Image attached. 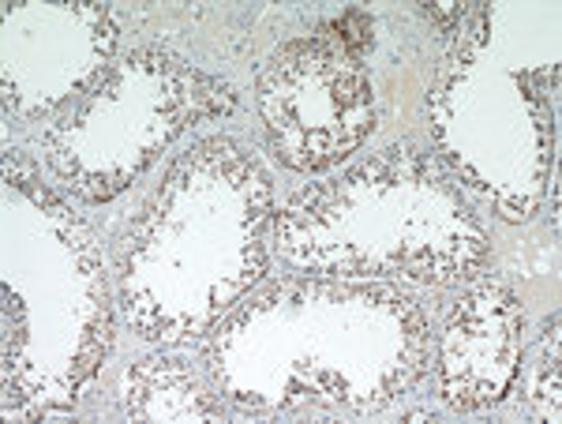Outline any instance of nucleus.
<instances>
[{
    "label": "nucleus",
    "instance_id": "7",
    "mask_svg": "<svg viewBox=\"0 0 562 424\" xmlns=\"http://www.w3.org/2000/svg\"><path fill=\"white\" fill-rule=\"evenodd\" d=\"M543 357L537 368V391L529 394L532 402H540L532 410V417L559 421V312H551L548 327H543Z\"/></svg>",
    "mask_w": 562,
    "mask_h": 424
},
{
    "label": "nucleus",
    "instance_id": "1",
    "mask_svg": "<svg viewBox=\"0 0 562 424\" xmlns=\"http://www.w3.org/2000/svg\"><path fill=\"white\" fill-rule=\"evenodd\" d=\"M274 188L233 135L184 150L121 241V304L132 331L177 346L203 338L267 275Z\"/></svg>",
    "mask_w": 562,
    "mask_h": 424
},
{
    "label": "nucleus",
    "instance_id": "4",
    "mask_svg": "<svg viewBox=\"0 0 562 424\" xmlns=\"http://www.w3.org/2000/svg\"><path fill=\"white\" fill-rule=\"evenodd\" d=\"M256 105L270 155L296 174H323L375 132V83L364 57L326 31L281 42L259 71Z\"/></svg>",
    "mask_w": 562,
    "mask_h": 424
},
{
    "label": "nucleus",
    "instance_id": "6",
    "mask_svg": "<svg viewBox=\"0 0 562 424\" xmlns=\"http://www.w3.org/2000/svg\"><path fill=\"white\" fill-rule=\"evenodd\" d=\"M124 410L139 421L169 417H225V405L203 383V376L184 357H143L124 380Z\"/></svg>",
    "mask_w": 562,
    "mask_h": 424
},
{
    "label": "nucleus",
    "instance_id": "2",
    "mask_svg": "<svg viewBox=\"0 0 562 424\" xmlns=\"http://www.w3.org/2000/svg\"><path fill=\"white\" fill-rule=\"evenodd\" d=\"M274 230L281 259L307 275L454 290L492 259V233L473 203L413 143H394L338 180L296 188Z\"/></svg>",
    "mask_w": 562,
    "mask_h": 424
},
{
    "label": "nucleus",
    "instance_id": "5",
    "mask_svg": "<svg viewBox=\"0 0 562 424\" xmlns=\"http://www.w3.org/2000/svg\"><path fill=\"white\" fill-rule=\"evenodd\" d=\"M525 309L498 278H484L450 312L439 354L442 402L458 413H476L503 402L521 380Z\"/></svg>",
    "mask_w": 562,
    "mask_h": 424
},
{
    "label": "nucleus",
    "instance_id": "3",
    "mask_svg": "<svg viewBox=\"0 0 562 424\" xmlns=\"http://www.w3.org/2000/svg\"><path fill=\"white\" fill-rule=\"evenodd\" d=\"M237 94L166 49H135L45 132V161L83 203H109L150 169L188 124L229 116Z\"/></svg>",
    "mask_w": 562,
    "mask_h": 424
}]
</instances>
